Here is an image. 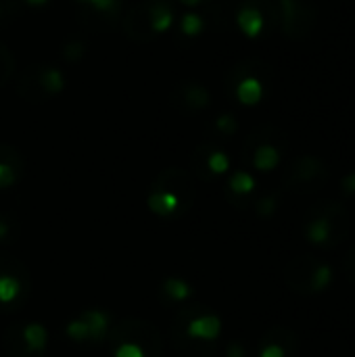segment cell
Masks as SVG:
<instances>
[{"mask_svg": "<svg viewBox=\"0 0 355 357\" xmlns=\"http://www.w3.org/2000/svg\"><path fill=\"white\" fill-rule=\"evenodd\" d=\"M109 339L115 345L134 343L136 347L142 349L144 357H161V351H163V341H161L159 331L140 320H126V322L113 326Z\"/></svg>", "mask_w": 355, "mask_h": 357, "instance_id": "6da1fadb", "label": "cell"}, {"mask_svg": "<svg viewBox=\"0 0 355 357\" xmlns=\"http://www.w3.org/2000/svg\"><path fill=\"white\" fill-rule=\"evenodd\" d=\"M29 295V274L25 266L8 255H0V305L23 303Z\"/></svg>", "mask_w": 355, "mask_h": 357, "instance_id": "7a4b0ae2", "label": "cell"}, {"mask_svg": "<svg viewBox=\"0 0 355 357\" xmlns=\"http://www.w3.org/2000/svg\"><path fill=\"white\" fill-rule=\"evenodd\" d=\"M282 31L289 38H303L312 31L316 21V8L301 0H280Z\"/></svg>", "mask_w": 355, "mask_h": 357, "instance_id": "3957f363", "label": "cell"}, {"mask_svg": "<svg viewBox=\"0 0 355 357\" xmlns=\"http://www.w3.org/2000/svg\"><path fill=\"white\" fill-rule=\"evenodd\" d=\"M153 190L172 192L174 197H178L182 209L190 207L192 197H195V184H192L190 176L178 167H172V169H165L163 174H159V178L153 182Z\"/></svg>", "mask_w": 355, "mask_h": 357, "instance_id": "277c9868", "label": "cell"}, {"mask_svg": "<svg viewBox=\"0 0 355 357\" xmlns=\"http://www.w3.org/2000/svg\"><path fill=\"white\" fill-rule=\"evenodd\" d=\"M236 23L241 27V31L247 36V38H257L266 25V17H264V10L255 4V2H247L241 6V10L236 13Z\"/></svg>", "mask_w": 355, "mask_h": 357, "instance_id": "5b68a950", "label": "cell"}, {"mask_svg": "<svg viewBox=\"0 0 355 357\" xmlns=\"http://www.w3.org/2000/svg\"><path fill=\"white\" fill-rule=\"evenodd\" d=\"M220 328H222L220 318H216V316H197V318H192L186 324L184 333H186V337H190L195 341H207V343H211V341L218 339Z\"/></svg>", "mask_w": 355, "mask_h": 357, "instance_id": "8992f818", "label": "cell"}, {"mask_svg": "<svg viewBox=\"0 0 355 357\" xmlns=\"http://www.w3.org/2000/svg\"><path fill=\"white\" fill-rule=\"evenodd\" d=\"M146 23H149V29L155 33L167 31L174 23V8L165 4L163 0H151L146 8Z\"/></svg>", "mask_w": 355, "mask_h": 357, "instance_id": "52a82bcc", "label": "cell"}, {"mask_svg": "<svg viewBox=\"0 0 355 357\" xmlns=\"http://www.w3.org/2000/svg\"><path fill=\"white\" fill-rule=\"evenodd\" d=\"M324 174V163L314 157V155H303L301 159H297V163L293 165V178L299 184H308L314 182L318 176Z\"/></svg>", "mask_w": 355, "mask_h": 357, "instance_id": "ba28073f", "label": "cell"}, {"mask_svg": "<svg viewBox=\"0 0 355 357\" xmlns=\"http://www.w3.org/2000/svg\"><path fill=\"white\" fill-rule=\"evenodd\" d=\"M262 96H264V86H262V82L257 77L249 75V77L239 79V84H236V98L243 105L253 107V105H257L262 100Z\"/></svg>", "mask_w": 355, "mask_h": 357, "instance_id": "9c48e42d", "label": "cell"}, {"mask_svg": "<svg viewBox=\"0 0 355 357\" xmlns=\"http://www.w3.org/2000/svg\"><path fill=\"white\" fill-rule=\"evenodd\" d=\"M88 328V339L92 341H103L105 339V333H107V326H109V318L103 314V312H96V310H88L80 316Z\"/></svg>", "mask_w": 355, "mask_h": 357, "instance_id": "30bf717a", "label": "cell"}, {"mask_svg": "<svg viewBox=\"0 0 355 357\" xmlns=\"http://www.w3.org/2000/svg\"><path fill=\"white\" fill-rule=\"evenodd\" d=\"M149 207L159 213V215H172L180 209V201L178 197H174L172 192L165 190H153L149 197Z\"/></svg>", "mask_w": 355, "mask_h": 357, "instance_id": "8fae6325", "label": "cell"}, {"mask_svg": "<svg viewBox=\"0 0 355 357\" xmlns=\"http://www.w3.org/2000/svg\"><path fill=\"white\" fill-rule=\"evenodd\" d=\"M331 234H333V220H331L328 215H322V218H318V220H312V222L305 226V236H308V241L314 243V245H324V243H328Z\"/></svg>", "mask_w": 355, "mask_h": 357, "instance_id": "7c38bea8", "label": "cell"}, {"mask_svg": "<svg viewBox=\"0 0 355 357\" xmlns=\"http://www.w3.org/2000/svg\"><path fill=\"white\" fill-rule=\"evenodd\" d=\"M280 161V153L276 146L272 144H262L255 149V155H253V165L259 169V172H270L278 165Z\"/></svg>", "mask_w": 355, "mask_h": 357, "instance_id": "4fadbf2b", "label": "cell"}, {"mask_svg": "<svg viewBox=\"0 0 355 357\" xmlns=\"http://www.w3.org/2000/svg\"><path fill=\"white\" fill-rule=\"evenodd\" d=\"M38 86L42 88L44 94H59L65 88V77L59 69H42L38 75Z\"/></svg>", "mask_w": 355, "mask_h": 357, "instance_id": "5bb4252c", "label": "cell"}, {"mask_svg": "<svg viewBox=\"0 0 355 357\" xmlns=\"http://www.w3.org/2000/svg\"><path fill=\"white\" fill-rule=\"evenodd\" d=\"M21 337L31 354H38L46 347V328L40 324H27L25 328H21Z\"/></svg>", "mask_w": 355, "mask_h": 357, "instance_id": "9a60e30c", "label": "cell"}, {"mask_svg": "<svg viewBox=\"0 0 355 357\" xmlns=\"http://www.w3.org/2000/svg\"><path fill=\"white\" fill-rule=\"evenodd\" d=\"M184 102H186V107L199 111V109H205L211 102V96H209L207 88H203L199 84H188L186 90H184Z\"/></svg>", "mask_w": 355, "mask_h": 357, "instance_id": "2e32d148", "label": "cell"}, {"mask_svg": "<svg viewBox=\"0 0 355 357\" xmlns=\"http://www.w3.org/2000/svg\"><path fill=\"white\" fill-rule=\"evenodd\" d=\"M4 345H6V349H8V354H10V356H15V357L31 356V351L27 349V345H25V341H23V337H21V328H17V326L6 328V333H4Z\"/></svg>", "mask_w": 355, "mask_h": 357, "instance_id": "e0dca14e", "label": "cell"}, {"mask_svg": "<svg viewBox=\"0 0 355 357\" xmlns=\"http://www.w3.org/2000/svg\"><path fill=\"white\" fill-rule=\"evenodd\" d=\"M203 27H205V21H203L201 15H197V13H186V15H182L180 31H182L184 36L195 38V36H199V33L203 31Z\"/></svg>", "mask_w": 355, "mask_h": 357, "instance_id": "ac0fdd59", "label": "cell"}, {"mask_svg": "<svg viewBox=\"0 0 355 357\" xmlns=\"http://www.w3.org/2000/svg\"><path fill=\"white\" fill-rule=\"evenodd\" d=\"M253 188H255V180L247 172H236L230 178V190L236 192V195H249Z\"/></svg>", "mask_w": 355, "mask_h": 357, "instance_id": "d6986e66", "label": "cell"}, {"mask_svg": "<svg viewBox=\"0 0 355 357\" xmlns=\"http://www.w3.org/2000/svg\"><path fill=\"white\" fill-rule=\"evenodd\" d=\"M331 280H333V270H331V266H318L316 270H314V276H312V293H322L328 284H331Z\"/></svg>", "mask_w": 355, "mask_h": 357, "instance_id": "ffe728a7", "label": "cell"}, {"mask_svg": "<svg viewBox=\"0 0 355 357\" xmlns=\"http://www.w3.org/2000/svg\"><path fill=\"white\" fill-rule=\"evenodd\" d=\"M207 167H209V172H211V174L222 176V174H226V172H228V167H230V159H228V155H226V153H222V151H213V153L207 157Z\"/></svg>", "mask_w": 355, "mask_h": 357, "instance_id": "44dd1931", "label": "cell"}, {"mask_svg": "<svg viewBox=\"0 0 355 357\" xmlns=\"http://www.w3.org/2000/svg\"><path fill=\"white\" fill-rule=\"evenodd\" d=\"M163 291H165V295H169L172 299H178V301H182V299H186V297L190 295L188 284L182 282V280H176V278L165 280V282H163Z\"/></svg>", "mask_w": 355, "mask_h": 357, "instance_id": "7402d4cb", "label": "cell"}, {"mask_svg": "<svg viewBox=\"0 0 355 357\" xmlns=\"http://www.w3.org/2000/svg\"><path fill=\"white\" fill-rule=\"evenodd\" d=\"M90 8H94L96 13H105V15H117L121 0H77Z\"/></svg>", "mask_w": 355, "mask_h": 357, "instance_id": "603a6c76", "label": "cell"}, {"mask_svg": "<svg viewBox=\"0 0 355 357\" xmlns=\"http://www.w3.org/2000/svg\"><path fill=\"white\" fill-rule=\"evenodd\" d=\"M17 176H19V169H17V167H13V165L0 161V188L13 186L15 180H17Z\"/></svg>", "mask_w": 355, "mask_h": 357, "instance_id": "cb8c5ba5", "label": "cell"}, {"mask_svg": "<svg viewBox=\"0 0 355 357\" xmlns=\"http://www.w3.org/2000/svg\"><path fill=\"white\" fill-rule=\"evenodd\" d=\"M67 335L73 339V341H86L88 339V328H86V324H84V320L80 318V320H75V322H71L69 326H67Z\"/></svg>", "mask_w": 355, "mask_h": 357, "instance_id": "d4e9b609", "label": "cell"}, {"mask_svg": "<svg viewBox=\"0 0 355 357\" xmlns=\"http://www.w3.org/2000/svg\"><path fill=\"white\" fill-rule=\"evenodd\" d=\"M216 128L222 132V134H226V136H230V134H234L236 132V119L232 117V115H220L218 117V121H216Z\"/></svg>", "mask_w": 355, "mask_h": 357, "instance_id": "484cf974", "label": "cell"}, {"mask_svg": "<svg viewBox=\"0 0 355 357\" xmlns=\"http://www.w3.org/2000/svg\"><path fill=\"white\" fill-rule=\"evenodd\" d=\"M63 56L67 61H80L84 56V44L82 42H69V44H65Z\"/></svg>", "mask_w": 355, "mask_h": 357, "instance_id": "4316f807", "label": "cell"}, {"mask_svg": "<svg viewBox=\"0 0 355 357\" xmlns=\"http://www.w3.org/2000/svg\"><path fill=\"white\" fill-rule=\"evenodd\" d=\"M115 357H144L142 349L136 347L134 343H121L115 349Z\"/></svg>", "mask_w": 355, "mask_h": 357, "instance_id": "83f0119b", "label": "cell"}, {"mask_svg": "<svg viewBox=\"0 0 355 357\" xmlns=\"http://www.w3.org/2000/svg\"><path fill=\"white\" fill-rule=\"evenodd\" d=\"M276 211V197H264L259 203H257V213L259 215H272Z\"/></svg>", "mask_w": 355, "mask_h": 357, "instance_id": "f1b7e54d", "label": "cell"}, {"mask_svg": "<svg viewBox=\"0 0 355 357\" xmlns=\"http://www.w3.org/2000/svg\"><path fill=\"white\" fill-rule=\"evenodd\" d=\"M259 357H287V351L280 343H274V341H268V345L262 349V356Z\"/></svg>", "mask_w": 355, "mask_h": 357, "instance_id": "f546056e", "label": "cell"}, {"mask_svg": "<svg viewBox=\"0 0 355 357\" xmlns=\"http://www.w3.org/2000/svg\"><path fill=\"white\" fill-rule=\"evenodd\" d=\"M10 228H13V222H8L6 215H0V243H8L10 238Z\"/></svg>", "mask_w": 355, "mask_h": 357, "instance_id": "4dcf8cb0", "label": "cell"}, {"mask_svg": "<svg viewBox=\"0 0 355 357\" xmlns=\"http://www.w3.org/2000/svg\"><path fill=\"white\" fill-rule=\"evenodd\" d=\"M341 186H343V190H345L347 195H355V172L347 174V176L341 180Z\"/></svg>", "mask_w": 355, "mask_h": 357, "instance_id": "1f68e13d", "label": "cell"}, {"mask_svg": "<svg viewBox=\"0 0 355 357\" xmlns=\"http://www.w3.org/2000/svg\"><path fill=\"white\" fill-rule=\"evenodd\" d=\"M228 357H247V351L241 343H232L228 347Z\"/></svg>", "mask_w": 355, "mask_h": 357, "instance_id": "d6a6232c", "label": "cell"}, {"mask_svg": "<svg viewBox=\"0 0 355 357\" xmlns=\"http://www.w3.org/2000/svg\"><path fill=\"white\" fill-rule=\"evenodd\" d=\"M48 0H25V4H29V6H42V4H46Z\"/></svg>", "mask_w": 355, "mask_h": 357, "instance_id": "836d02e7", "label": "cell"}, {"mask_svg": "<svg viewBox=\"0 0 355 357\" xmlns=\"http://www.w3.org/2000/svg\"><path fill=\"white\" fill-rule=\"evenodd\" d=\"M180 2H184V4H188V6H197V4L203 2V0H180Z\"/></svg>", "mask_w": 355, "mask_h": 357, "instance_id": "e575fe53", "label": "cell"}, {"mask_svg": "<svg viewBox=\"0 0 355 357\" xmlns=\"http://www.w3.org/2000/svg\"><path fill=\"white\" fill-rule=\"evenodd\" d=\"M352 278L355 280V268H352Z\"/></svg>", "mask_w": 355, "mask_h": 357, "instance_id": "d590c367", "label": "cell"}]
</instances>
